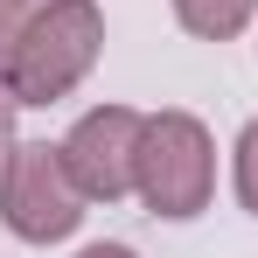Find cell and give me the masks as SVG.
Returning a JSON list of instances; mask_svg holds the SVG:
<instances>
[{"label": "cell", "mask_w": 258, "mask_h": 258, "mask_svg": "<svg viewBox=\"0 0 258 258\" xmlns=\"http://www.w3.org/2000/svg\"><path fill=\"white\" fill-rule=\"evenodd\" d=\"M230 181H237V203L258 216V119L237 133V147H230Z\"/></svg>", "instance_id": "8992f818"}, {"label": "cell", "mask_w": 258, "mask_h": 258, "mask_svg": "<svg viewBox=\"0 0 258 258\" xmlns=\"http://www.w3.org/2000/svg\"><path fill=\"white\" fill-rule=\"evenodd\" d=\"M7 154H14V98L0 91V168H7Z\"/></svg>", "instance_id": "ba28073f"}, {"label": "cell", "mask_w": 258, "mask_h": 258, "mask_svg": "<svg viewBox=\"0 0 258 258\" xmlns=\"http://www.w3.org/2000/svg\"><path fill=\"white\" fill-rule=\"evenodd\" d=\"M35 7H42V0H0V56H7V42L21 35V21H28Z\"/></svg>", "instance_id": "52a82bcc"}, {"label": "cell", "mask_w": 258, "mask_h": 258, "mask_svg": "<svg viewBox=\"0 0 258 258\" xmlns=\"http://www.w3.org/2000/svg\"><path fill=\"white\" fill-rule=\"evenodd\" d=\"M77 258H140V251H133V244H84Z\"/></svg>", "instance_id": "9c48e42d"}, {"label": "cell", "mask_w": 258, "mask_h": 258, "mask_svg": "<svg viewBox=\"0 0 258 258\" xmlns=\"http://www.w3.org/2000/svg\"><path fill=\"white\" fill-rule=\"evenodd\" d=\"M140 126H147V112H133V105H91L84 119L56 140V147H63L70 181L84 188L91 203H119V196H133Z\"/></svg>", "instance_id": "277c9868"}, {"label": "cell", "mask_w": 258, "mask_h": 258, "mask_svg": "<svg viewBox=\"0 0 258 258\" xmlns=\"http://www.w3.org/2000/svg\"><path fill=\"white\" fill-rule=\"evenodd\" d=\"M91 196L70 181L63 168V147L49 140H14L7 168H0V223L21 237V244H63L77 237Z\"/></svg>", "instance_id": "3957f363"}, {"label": "cell", "mask_w": 258, "mask_h": 258, "mask_svg": "<svg viewBox=\"0 0 258 258\" xmlns=\"http://www.w3.org/2000/svg\"><path fill=\"white\" fill-rule=\"evenodd\" d=\"M133 196L168 223L210 210L216 196V140L196 112H147L140 126V161H133Z\"/></svg>", "instance_id": "7a4b0ae2"}, {"label": "cell", "mask_w": 258, "mask_h": 258, "mask_svg": "<svg viewBox=\"0 0 258 258\" xmlns=\"http://www.w3.org/2000/svg\"><path fill=\"white\" fill-rule=\"evenodd\" d=\"M168 7L196 42H230V35L251 28V14H258V0H168Z\"/></svg>", "instance_id": "5b68a950"}, {"label": "cell", "mask_w": 258, "mask_h": 258, "mask_svg": "<svg viewBox=\"0 0 258 258\" xmlns=\"http://www.w3.org/2000/svg\"><path fill=\"white\" fill-rule=\"evenodd\" d=\"M105 56V7L98 0H42L0 56V91L14 105H56L84 84Z\"/></svg>", "instance_id": "6da1fadb"}]
</instances>
